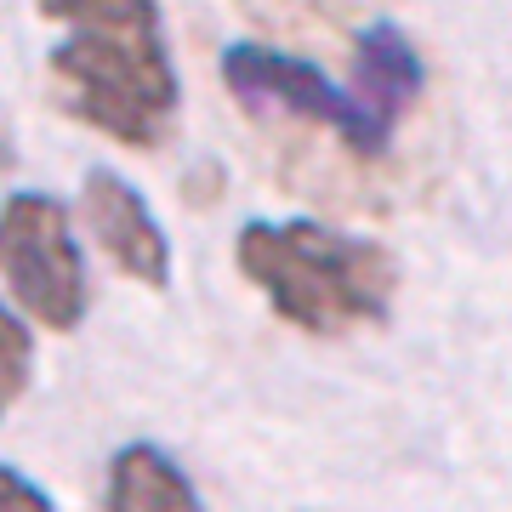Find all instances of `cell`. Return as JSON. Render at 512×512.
I'll list each match as a JSON object with an SVG mask.
<instances>
[{"instance_id":"4","label":"cell","mask_w":512,"mask_h":512,"mask_svg":"<svg viewBox=\"0 0 512 512\" xmlns=\"http://www.w3.org/2000/svg\"><path fill=\"white\" fill-rule=\"evenodd\" d=\"M222 86L234 97L239 109L251 114H291L302 126H319V131H336V143L365 154L370 160V143H365V120H359V103H353L348 86H330L325 74L302 63L291 52H274V46H228L222 52Z\"/></svg>"},{"instance_id":"9","label":"cell","mask_w":512,"mask_h":512,"mask_svg":"<svg viewBox=\"0 0 512 512\" xmlns=\"http://www.w3.org/2000/svg\"><path fill=\"white\" fill-rule=\"evenodd\" d=\"M0 512H57V507H52V495L40 490L29 473L0 467Z\"/></svg>"},{"instance_id":"8","label":"cell","mask_w":512,"mask_h":512,"mask_svg":"<svg viewBox=\"0 0 512 512\" xmlns=\"http://www.w3.org/2000/svg\"><path fill=\"white\" fill-rule=\"evenodd\" d=\"M29 370H35V342H29V325L0 302V416L23 399L29 387Z\"/></svg>"},{"instance_id":"3","label":"cell","mask_w":512,"mask_h":512,"mask_svg":"<svg viewBox=\"0 0 512 512\" xmlns=\"http://www.w3.org/2000/svg\"><path fill=\"white\" fill-rule=\"evenodd\" d=\"M0 279L46 330H74L92 308L86 256L74 245V222L52 194H12L0 205Z\"/></svg>"},{"instance_id":"2","label":"cell","mask_w":512,"mask_h":512,"mask_svg":"<svg viewBox=\"0 0 512 512\" xmlns=\"http://www.w3.org/2000/svg\"><path fill=\"white\" fill-rule=\"evenodd\" d=\"M234 262L285 325L325 342L382 325L399 291V268L376 239H353L342 228L302 217L245 222L234 239Z\"/></svg>"},{"instance_id":"7","label":"cell","mask_w":512,"mask_h":512,"mask_svg":"<svg viewBox=\"0 0 512 512\" xmlns=\"http://www.w3.org/2000/svg\"><path fill=\"white\" fill-rule=\"evenodd\" d=\"M109 512H205L188 473L154 444H126L109 461Z\"/></svg>"},{"instance_id":"10","label":"cell","mask_w":512,"mask_h":512,"mask_svg":"<svg viewBox=\"0 0 512 512\" xmlns=\"http://www.w3.org/2000/svg\"><path fill=\"white\" fill-rule=\"evenodd\" d=\"M6 165H12V143H6V137H0V171H6Z\"/></svg>"},{"instance_id":"1","label":"cell","mask_w":512,"mask_h":512,"mask_svg":"<svg viewBox=\"0 0 512 512\" xmlns=\"http://www.w3.org/2000/svg\"><path fill=\"white\" fill-rule=\"evenodd\" d=\"M40 18L63 23L46 69L69 120L120 148H160L171 137L183 86L154 0H40Z\"/></svg>"},{"instance_id":"5","label":"cell","mask_w":512,"mask_h":512,"mask_svg":"<svg viewBox=\"0 0 512 512\" xmlns=\"http://www.w3.org/2000/svg\"><path fill=\"white\" fill-rule=\"evenodd\" d=\"M80 217L92 228L97 251L109 256L126 279H137L148 291L171 285V239H165L160 217L148 211V200L120 171H109V165L86 171V183H80Z\"/></svg>"},{"instance_id":"6","label":"cell","mask_w":512,"mask_h":512,"mask_svg":"<svg viewBox=\"0 0 512 512\" xmlns=\"http://www.w3.org/2000/svg\"><path fill=\"white\" fill-rule=\"evenodd\" d=\"M421 52L410 46L399 23H370L359 46H353V103H359V120H365V143H370V160L387 154L393 131L404 126L410 103L421 97Z\"/></svg>"}]
</instances>
